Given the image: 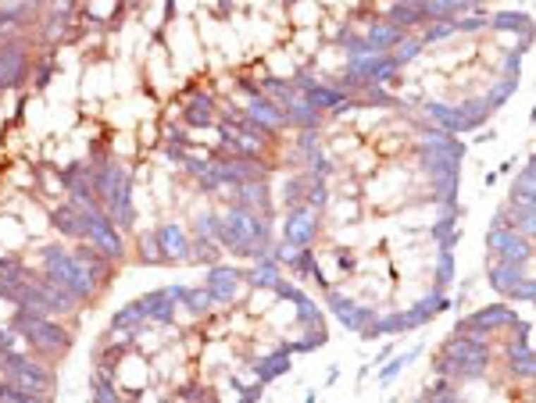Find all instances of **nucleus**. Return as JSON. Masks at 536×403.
Segmentation results:
<instances>
[{"mask_svg": "<svg viewBox=\"0 0 536 403\" xmlns=\"http://www.w3.org/2000/svg\"><path fill=\"white\" fill-rule=\"evenodd\" d=\"M39 261H43V275L50 282H58L61 290H68L75 300H90L97 293V278L75 261V254H65L61 247H47Z\"/></svg>", "mask_w": 536, "mask_h": 403, "instance_id": "obj_1", "label": "nucleus"}, {"mask_svg": "<svg viewBox=\"0 0 536 403\" xmlns=\"http://www.w3.org/2000/svg\"><path fill=\"white\" fill-rule=\"evenodd\" d=\"M11 325L29 339V347L36 354H68L72 347V335L58 325V318H50V314H29V311H18L11 318Z\"/></svg>", "mask_w": 536, "mask_h": 403, "instance_id": "obj_2", "label": "nucleus"}, {"mask_svg": "<svg viewBox=\"0 0 536 403\" xmlns=\"http://www.w3.org/2000/svg\"><path fill=\"white\" fill-rule=\"evenodd\" d=\"M179 300H183V285H169V290L143 293V297L136 300V307L143 311L147 325H161V321H172V311H176Z\"/></svg>", "mask_w": 536, "mask_h": 403, "instance_id": "obj_3", "label": "nucleus"}, {"mask_svg": "<svg viewBox=\"0 0 536 403\" xmlns=\"http://www.w3.org/2000/svg\"><path fill=\"white\" fill-rule=\"evenodd\" d=\"M207 293L214 304H240L250 290L243 285V275L233 268H211L207 275Z\"/></svg>", "mask_w": 536, "mask_h": 403, "instance_id": "obj_4", "label": "nucleus"}, {"mask_svg": "<svg viewBox=\"0 0 536 403\" xmlns=\"http://www.w3.org/2000/svg\"><path fill=\"white\" fill-rule=\"evenodd\" d=\"M315 228H318V207H311V204H297L290 214H286V243H293V247H300V250H307L311 247V240H315Z\"/></svg>", "mask_w": 536, "mask_h": 403, "instance_id": "obj_5", "label": "nucleus"}, {"mask_svg": "<svg viewBox=\"0 0 536 403\" xmlns=\"http://www.w3.org/2000/svg\"><path fill=\"white\" fill-rule=\"evenodd\" d=\"M157 232V243H161V254H165V261L172 257L176 264H186L190 257H193V243H190V232L183 225H176V221H165L161 228H154Z\"/></svg>", "mask_w": 536, "mask_h": 403, "instance_id": "obj_6", "label": "nucleus"}, {"mask_svg": "<svg viewBox=\"0 0 536 403\" xmlns=\"http://www.w3.org/2000/svg\"><path fill=\"white\" fill-rule=\"evenodd\" d=\"M150 375H154V368H150V361H143L140 354H126V357L115 361V382H118L122 389H129V392L143 389V385L150 382Z\"/></svg>", "mask_w": 536, "mask_h": 403, "instance_id": "obj_7", "label": "nucleus"}, {"mask_svg": "<svg viewBox=\"0 0 536 403\" xmlns=\"http://www.w3.org/2000/svg\"><path fill=\"white\" fill-rule=\"evenodd\" d=\"M22 46L18 43H0V86H11L22 75Z\"/></svg>", "mask_w": 536, "mask_h": 403, "instance_id": "obj_8", "label": "nucleus"}, {"mask_svg": "<svg viewBox=\"0 0 536 403\" xmlns=\"http://www.w3.org/2000/svg\"><path fill=\"white\" fill-rule=\"evenodd\" d=\"M186 122L190 125H214V122H222L219 118V111H214V100L204 93L197 97H186Z\"/></svg>", "mask_w": 536, "mask_h": 403, "instance_id": "obj_9", "label": "nucleus"}, {"mask_svg": "<svg viewBox=\"0 0 536 403\" xmlns=\"http://www.w3.org/2000/svg\"><path fill=\"white\" fill-rule=\"evenodd\" d=\"M293 57H297L293 50H272V54H268V72H272L276 79H283V75H286V79H293V75H297V68H300V65L293 61Z\"/></svg>", "mask_w": 536, "mask_h": 403, "instance_id": "obj_10", "label": "nucleus"}, {"mask_svg": "<svg viewBox=\"0 0 536 403\" xmlns=\"http://www.w3.org/2000/svg\"><path fill=\"white\" fill-rule=\"evenodd\" d=\"M25 225H22V218H0V247H22L25 243Z\"/></svg>", "mask_w": 536, "mask_h": 403, "instance_id": "obj_11", "label": "nucleus"}, {"mask_svg": "<svg viewBox=\"0 0 536 403\" xmlns=\"http://www.w3.org/2000/svg\"><path fill=\"white\" fill-rule=\"evenodd\" d=\"M250 282L254 285H264V290H279V268H276V261H261L254 271H250Z\"/></svg>", "mask_w": 536, "mask_h": 403, "instance_id": "obj_12", "label": "nucleus"}, {"mask_svg": "<svg viewBox=\"0 0 536 403\" xmlns=\"http://www.w3.org/2000/svg\"><path fill=\"white\" fill-rule=\"evenodd\" d=\"M140 257L147 264H161L165 254H161V243H157V232H140Z\"/></svg>", "mask_w": 536, "mask_h": 403, "instance_id": "obj_13", "label": "nucleus"}, {"mask_svg": "<svg viewBox=\"0 0 536 403\" xmlns=\"http://www.w3.org/2000/svg\"><path fill=\"white\" fill-rule=\"evenodd\" d=\"M183 304H186L193 314H204L207 307H214V300H211V293H207V285H204V290H183Z\"/></svg>", "mask_w": 536, "mask_h": 403, "instance_id": "obj_14", "label": "nucleus"}, {"mask_svg": "<svg viewBox=\"0 0 536 403\" xmlns=\"http://www.w3.org/2000/svg\"><path fill=\"white\" fill-rule=\"evenodd\" d=\"M111 325H118V328H133V332H136V328H143V325H147V318H143V311H140L136 304H129V307H122V311L115 314V321H111Z\"/></svg>", "mask_w": 536, "mask_h": 403, "instance_id": "obj_15", "label": "nucleus"}, {"mask_svg": "<svg viewBox=\"0 0 536 403\" xmlns=\"http://www.w3.org/2000/svg\"><path fill=\"white\" fill-rule=\"evenodd\" d=\"M290 15H293V22H297L300 29H311V25L318 22V8L311 4V0H297V4L290 8Z\"/></svg>", "mask_w": 536, "mask_h": 403, "instance_id": "obj_16", "label": "nucleus"}, {"mask_svg": "<svg viewBox=\"0 0 536 403\" xmlns=\"http://www.w3.org/2000/svg\"><path fill=\"white\" fill-rule=\"evenodd\" d=\"M254 368H257L261 378H276V371H286V368H290V357H286V354H272L268 361H257Z\"/></svg>", "mask_w": 536, "mask_h": 403, "instance_id": "obj_17", "label": "nucleus"}, {"mask_svg": "<svg viewBox=\"0 0 536 403\" xmlns=\"http://www.w3.org/2000/svg\"><path fill=\"white\" fill-rule=\"evenodd\" d=\"M358 143H361V140H358L354 132H351V136H336V140L329 143V154H333V157H351V154H358Z\"/></svg>", "mask_w": 536, "mask_h": 403, "instance_id": "obj_18", "label": "nucleus"}, {"mask_svg": "<svg viewBox=\"0 0 536 403\" xmlns=\"http://www.w3.org/2000/svg\"><path fill=\"white\" fill-rule=\"evenodd\" d=\"M511 89H515V79H511V75H504V79H501V82H497V86L490 89V97H487V104H490V111H494L497 104H504V100L511 97Z\"/></svg>", "mask_w": 536, "mask_h": 403, "instance_id": "obj_19", "label": "nucleus"}, {"mask_svg": "<svg viewBox=\"0 0 536 403\" xmlns=\"http://www.w3.org/2000/svg\"><path fill=\"white\" fill-rule=\"evenodd\" d=\"M118 8V0H93V4H86V15L90 18H111Z\"/></svg>", "mask_w": 536, "mask_h": 403, "instance_id": "obj_20", "label": "nucleus"}, {"mask_svg": "<svg viewBox=\"0 0 536 403\" xmlns=\"http://www.w3.org/2000/svg\"><path fill=\"white\" fill-rule=\"evenodd\" d=\"M11 182H15V186H29V190H32L39 179H36V171H32L29 164H15V168H11Z\"/></svg>", "mask_w": 536, "mask_h": 403, "instance_id": "obj_21", "label": "nucleus"}, {"mask_svg": "<svg viewBox=\"0 0 536 403\" xmlns=\"http://www.w3.org/2000/svg\"><path fill=\"white\" fill-rule=\"evenodd\" d=\"M154 140H157V129H154V122H147V125H140V143H147V147H154Z\"/></svg>", "mask_w": 536, "mask_h": 403, "instance_id": "obj_22", "label": "nucleus"}]
</instances>
